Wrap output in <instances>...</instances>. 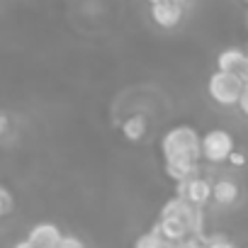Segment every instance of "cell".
<instances>
[{"instance_id":"1","label":"cell","mask_w":248,"mask_h":248,"mask_svg":"<svg viewBox=\"0 0 248 248\" xmlns=\"http://www.w3.org/2000/svg\"><path fill=\"white\" fill-rule=\"evenodd\" d=\"M161 154H163L166 163H178V161L200 163L202 161V134L192 124H178V127H173L163 134Z\"/></svg>"},{"instance_id":"21","label":"cell","mask_w":248,"mask_h":248,"mask_svg":"<svg viewBox=\"0 0 248 248\" xmlns=\"http://www.w3.org/2000/svg\"><path fill=\"white\" fill-rule=\"evenodd\" d=\"M13 248H34L27 238H22V241H17V243H13Z\"/></svg>"},{"instance_id":"13","label":"cell","mask_w":248,"mask_h":248,"mask_svg":"<svg viewBox=\"0 0 248 248\" xmlns=\"http://www.w3.org/2000/svg\"><path fill=\"white\" fill-rule=\"evenodd\" d=\"M134 248H168V243L163 241V236L158 233V229H156V226H151L146 233L137 236Z\"/></svg>"},{"instance_id":"12","label":"cell","mask_w":248,"mask_h":248,"mask_svg":"<svg viewBox=\"0 0 248 248\" xmlns=\"http://www.w3.org/2000/svg\"><path fill=\"white\" fill-rule=\"evenodd\" d=\"M190 212H192V204H190V202H185V200H180V197H170V200L163 202L158 219H180V221L185 224V219L190 217Z\"/></svg>"},{"instance_id":"22","label":"cell","mask_w":248,"mask_h":248,"mask_svg":"<svg viewBox=\"0 0 248 248\" xmlns=\"http://www.w3.org/2000/svg\"><path fill=\"white\" fill-rule=\"evenodd\" d=\"M8 212H13V209H10V207H8V204L3 202V200H0V217H5Z\"/></svg>"},{"instance_id":"3","label":"cell","mask_w":248,"mask_h":248,"mask_svg":"<svg viewBox=\"0 0 248 248\" xmlns=\"http://www.w3.org/2000/svg\"><path fill=\"white\" fill-rule=\"evenodd\" d=\"M236 151V141L226 129H209L202 134V158L207 163H226L229 156Z\"/></svg>"},{"instance_id":"11","label":"cell","mask_w":248,"mask_h":248,"mask_svg":"<svg viewBox=\"0 0 248 248\" xmlns=\"http://www.w3.org/2000/svg\"><path fill=\"white\" fill-rule=\"evenodd\" d=\"M146 129H149V122L139 112L122 122V134H124V139H129V141H141L146 137Z\"/></svg>"},{"instance_id":"20","label":"cell","mask_w":248,"mask_h":248,"mask_svg":"<svg viewBox=\"0 0 248 248\" xmlns=\"http://www.w3.org/2000/svg\"><path fill=\"white\" fill-rule=\"evenodd\" d=\"M8 129H10V117H8V112H0V137H3Z\"/></svg>"},{"instance_id":"6","label":"cell","mask_w":248,"mask_h":248,"mask_svg":"<svg viewBox=\"0 0 248 248\" xmlns=\"http://www.w3.org/2000/svg\"><path fill=\"white\" fill-rule=\"evenodd\" d=\"M61 238H63V233H61V229L54 221H39L27 233V241L34 248H56Z\"/></svg>"},{"instance_id":"16","label":"cell","mask_w":248,"mask_h":248,"mask_svg":"<svg viewBox=\"0 0 248 248\" xmlns=\"http://www.w3.org/2000/svg\"><path fill=\"white\" fill-rule=\"evenodd\" d=\"M226 163H229V166H233V168H243V166L248 163V156H246L243 151H238V149H236V151L229 156V161H226Z\"/></svg>"},{"instance_id":"15","label":"cell","mask_w":248,"mask_h":248,"mask_svg":"<svg viewBox=\"0 0 248 248\" xmlns=\"http://www.w3.org/2000/svg\"><path fill=\"white\" fill-rule=\"evenodd\" d=\"M56 248H85V243H83V238H78L76 233H63V238L59 241Z\"/></svg>"},{"instance_id":"23","label":"cell","mask_w":248,"mask_h":248,"mask_svg":"<svg viewBox=\"0 0 248 248\" xmlns=\"http://www.w3.org/2000/svg\"><path fill=\"white\" fill-rule=\"evenodd\" d=\"M246 22H248V17H246Z\"/></svg>"},{"instance_id":"5","label":"cell","mask_w":248,"mask_h":248,"mask_svg":"<svg viewBox=\"0 0 248 248\" xmlns=\"http://www.w3.org/2000/svg\"><path fill=\"white\" fill-rule=\"evenodd\" d=\"M175 197L190 202L192 207L204 209L212 202V183L204 175L202 178H195V180H187V183H178L175 185Z\"/></svg>"},{"instance_id":"4","label":"cell","mask_w":248,"mask_h":248,"mask_svg":"<svg viewBox=\"0 0 248 248\" xmlns=\"http://www.w3.org/2000/svg\"><path fill=\"white\" fill-rule=\"evenodd\" d=\"M149 10H151V20L161 30H175L183 22L185 10H190V5L180 3V0H154Z\"/></svg>"},{"instance_id":"18","label":"cell","mask_w":248,"mask_h":248,"mask_svg":"<svg viewBox=\"0 0 248 248\" xmlns=\"http://www.w3.org/2000/svg\"><path fill=\"white\" fill-rule=\"evenodd\" d=\"M0 200H3V202H5V204H8L10 209L15 207V200H13V192H10V190H8L5 185H0Z\"/></svg>"},{"instance_id":"8","label":"cell","mask_w":248,"mask_h":248,"mask_svg":"<svg viewBox=\"0 0 248 248\" xmlns=\"http://www.w3.org/2000/svg\"><path fill=\"white\" fill-rule=\"evenodd\" d=\"M166 175L178 185V183H187L195 178H202V166L200 163H190V161H178V163H166Z\"/></svg>"},{"instance_id":"2","label":"cell","mask_w":248,"mask_h":248,"mask_svg":"<svg viewBox=\"0 0 248 248\" xmlns=\"http://www.w3.org/2000/svg\"><path fill=\"white\" fill-rule=\"evenodd\" d=\"M207 93H209L212 102H217L219 107H238V100L243 93V80L233 73L212 71L209 80H207Z\"/></svg>"},{"instance_id":"14","label":"cell","mask_w":248,"mask_h":248,"mask_svg":"<svg viewBox=\"0 0 248 248\" xmlns=\"http://www.w3.org/2000/svg\"><path fill=\"white\" fill-rule=\"evenodd\" d=\"M207 248H236V243L224 233H207Z\"/></svg>"},{"instance_id":"7","label":"cell","mask_w":248,"mask_h":248,"mask_svg":"<svg viewBox=\"0 0 248 248\" xmlns=\"http://www.w3.org/2000/svg\"><path fill=\"white\" fill-rule=\"evenodd\" d=\"M241 197V190H238V183L231 180V178H221L217 183H212V202L219 204V207H231L236 204V200Z\"/></svg>"},{"instance_id":"17","label":"cell","mask_w":248,"mask_h":248,"mask_svg":"<svg viewBox=\"0 0 248 248\" xmlns=\"http://www.w3.org/2000/svg\"><path fill=\"white\" fill-rule=\"evenodd\" d=\"M238 109L243 117H248V83L243 85V93H241V100H238Z\"/></svg>"},{"instance_id":"19","label":"cell","mask_w":248,"mask_h":248,"mask_svg":"<svg viewBox=\"0 0 248 248\" xmlns=\"http://www.w3.org/2000/svg\"><path fill=\"white\" fill-rule=\"evenodd\" d=\"M241 80H243V85L248 83V54H246V59H243V63H241V68H238V73H236Z\"/></svg>"},{"instance_id":"9","label":"cell","mask_w":248,"mask_h":248,"mask_svg":"<svg viewBox=\"0 0 248 248\" xmlns=\"http://www.w3.org/2000/svg\"><path fill=\"white\" fill-rule=\"evenodd\" d=\"M246 54L248 51H243V49H236V46H229V49H221L219 54H217V71H221V73H238V68H241V63H243V59H246Z\"/></svg>"},{"instance_id":"10","label":"cell","mask_w":248,"mask_h":248,"mask_svg":"<svg viewBox=\"0 0 248 248\" xmlns=\"http://www.w3.org/2000/svg\"><path fill=\"white\" fill-rule=\"evenodd\" d=\"M154 226L158 229V233L163 236L166 243H183L190 236L187 229H185V224L180 219H158Z\"/></svg>"}]
</instances>
